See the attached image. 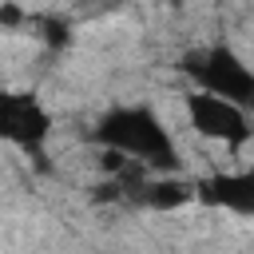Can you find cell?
Returning <instances> with one entry per match:
<instances>
[{
    "instance_id": "1",
    "label": "cell",
    "mask_w": 254,
    "mask_h": 254,
    "mask_svg": "<svg viewBox=\"0 0 254 254\" xmlns=\"http://www.w3.org/2000/svg\"><path fill=\"white\" fill-rule=\"evenodd\" d=\"M91 143L127 155L131 163H143L151 175H179V143L171 135V127L159 119V111L151 103H115L107 107L95 127H91Z\"/></svg>"
},
{
    "instance_id": "2",
    "label": "cell",
    "mask_w": 254,
    "mask_h": 254,
    "mask_svg": "<svg viewBox=\"0 0 254 254\" xmlns=\"http://www.w3.org/2000/svg\"><path fill=\"white\" fill-rule=\"evenodd\" d=\"M179 67L190 75L194 91H210L218 99L238 103L242 111L254 115V67L230 48V44H206V48H190Z\"/></svg>"
},
{
    "instance_id": "3",
    "label": "cell",
    "mask_w": 254,
    "mask_h": 254,
    "mask_svg": "<svg viewBox=\"0 0 254 254\" xmlns=\"http://www.w3.org/2000/svg\"><path fill=\"white\" fill-rule=\"evenodd\" d=\"M183 107H187L190 127H194L202 139H210V143L242 147V143L254 139V115L242 111V107L230 103V99H218V95H210V91H187Z\"/></svg>"
},
{
    "instance_id": "4",
    "label": "cell",
    "mask_w": 254,
    "mask_h": 254,
    "mask_svg": "<svg viewBox=\"0 0 254 254\" xmlns=\"http://www.w3.org/2000/svg\"><path fill=\"white\" fill-rule=\"evenodd\" d=\"M0 135L32 159H44V143L52 139V115L32 91L0 95Z\"/></svg>"
},
{
    "instance_id": "5",
    "label": "cell",
    "mask_w": 254,
    "mask_h": 254,
    "mask_svg": "<svg viewBox=\"0 0 254 254\" xmlns=\"http://www.w3.org/2000/svg\"><path fill=\"white\" fill-rule=\"evenodd\" d=\"M194 202L210 210H230L242 218H254V167L242 171H214L194 179Z\"/></svg>"
},
{
    "instance_id": "6",
    "label": "cell",
    "mask_w": 254,
    "mask_h": 254,
    "mask_svg": "<svg viewBox=\"0 0 254 254\" xmlns=\"http://www.w3.org/2000/svg\"><path fill=\"white\" fill-rule=\"evenodd\" d=\"M131 202L151 206V210H179V206L194 202V179H179V175H151V179L131 194Z\"/></svg>"
},
{
    "instance_id": "7",
    "label": "cell",
    "mask_w": 254,
    "mask_h": 254,
    "mask_svg": "<svg viewBox=\"0 0 254 254\" xmlns=\"http://www.w3.org/2000/svg\"><path fill=\"white\" fill-rule=\"evenodd\" d=\"M36 28H40V40L48 48H56V52L71 44V24L60 20V16H36Z\"/></svg>"
},
{
    "instance_id": "8",
    "label": "cell",
    "mask_w": 254,
    "mask_h": 254,
    "mask_svg": "<svg viewBox=\"0 0 254 254\" xmlns=\"http://www.w3.org/2000/svg\"><path fill=\"white\" fill-rule=\"evenodd\" d=\"M20 20H24V12H20L16 4H0V24H4V28H12V24H20Z\"/></svg>"
}]
</instances>
